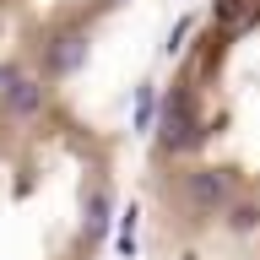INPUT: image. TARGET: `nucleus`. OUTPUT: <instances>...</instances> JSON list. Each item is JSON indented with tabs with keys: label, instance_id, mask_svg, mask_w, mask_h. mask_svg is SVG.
Segmentation results:
<instances>
[{
	"label": "nucleus",
	"instance_id": "obj_1",
	"mask_svg": "<svg viewBox=\"0 0 260 260\" xmlns=\"http://www.w3.org/2000/svg\"><path fill=\"white\" fill-rule=\"evenodd\" d=\"M136 206L162 260L260 244V0H201L179 27L146 109Z\"/></svg>",
	"mask_w": 260,
	"mask_h": 260
},
{
	"label": "nucleus",
	"instance_id": "obj_2",
	"mask_svg": "<svg viewBox=\"0 0 260 260\" xmlns=\"http://www.w3.org/2000/svg\"><path fill=\"white\" fill-rule=\"evenodd\" d=\"M125 206V141L76 98L0 103V260H103Z\"/></svg>",
	"mask_w": 260,
	"mask_h": 260
},
{
	"label": "nucleus",
	"instance_id": "obj_3",
	"mask_svg": "<svg viewBox=\"0 0 260 260\" xmlns=\"http://www.w3.org/2000/svg\"><path fill=\"white\" fill-rule=\"evenodd\" d=\"M136 0H0V103L54 92Z\"/></svg>",
	"mask_w": 260,
	"mask_h": 260
},
{
	"label": "nucleus",
	"instance_id": "obj_4",
	"mask_svg": "<svg viewBox=\"0 0 260 260\" xmlns=\"http://www.w3.org/2000/svg\"><path fill=\"white\" fill-rule=\"evenodd\" d=\"M222 260H260V244L255 249H239V255H222Z\"/></svg>",
	"mask_w": 260,
	"mask_h": 260
}]
</instances>
